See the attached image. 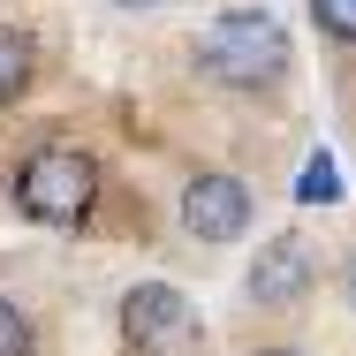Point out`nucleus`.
<instances>
[{"label": "nucleus", "mask_w": 356, "mask_h": 356, "mask_svg": "<svg viewBox=\"0 0 356 356\" xmlns=\"http://www.w3.org/2000/svg\"><path fill=\"white\" fill-rule=\"evenodd\" d=\"M197 61L227 91H266V83L288 76V31H281V15H266V8H227V15H213Z\"/></svg>", "instance_id": "obj_1"}, {"label": "nucleus", "mask_w": 356, "mask_h": 356, "mask_svg": "<svg viewBox=\"0 0 356 356\" xmlns=\"http://www.w3.org/2000/svg\"><path fill=\"white\" fill-rule=\"evenodd\" d=\"M349 303H356V258H349Z\"/></svg>", "instance_id": "obj_10"}, {"label": "nucleus", "mask_w": 356, "mask_h": 356, "mask_svg": "<svg viewBox=\"0 0 356 356\" xmlns=\"http://www.w3.org/2000/svg\"><path fill=\"white\" fill-rule=\"evenodd\" d=\"M190 326V303H182V288H167V281H144L122 296V334L137 341V349H159V341H175Z\"/></svg>", "instance_id": "obj_4"}, {"label": "nucleus", "mask_w": 356, "mask_h": 356, "mask_svg": "<svg viewBox=\"0 0 356 356\" xmlns=\"http://www.w3.org/2000/svg\"><path fill=\"white\" fill-rule=\"evenodd\" d=\"M122 8H159V0H122Z\"/></svg>", "instance_id": "obj_11"}, {"label": "nucleus", "mask_w": 356, "mask_h": 356, "mask_svg": "<svg viewBox=\"0 0 356 356\" xmlns=\"http://www.w3.org/2000/svg\"><path fill=\"white\" fill-rule=\"evenodd\" d=\"M311 23H318L326 38L356 46V0H311Z\"/></svg>", "instance_id": "obj_8"}, {"label": "nucleus", "mask_w": 356, "mask_h": 356, "mask_svg": "<svg viewBox=\"0 0 356 356\" xmlns=\"http://www.w3.org/2000/svg\"><path fill=\"white\" fill-rule=\"evenodd\" d=\"M182 227L197 243H235L250 227V190L235 175H190L182 182Z\"/></svg>", "instance_id": "obj_3"}, {"label": "nucleus", "mask_w": 356, "mask_h": 356, "mask_svg": "<svg viewBox=\"0 0 356 356\" xmlns=\"http://www.w3.org/2000/svg\"><path fill=\"white\" fill-rule=\"evenodd\" d=\"M99 197V159L76 152V144H46L15 167V213L38 220V227H76Z\"/></svg>", "instance_id": "obj_2"}, {"label": "nucleus", "mask_w": 356, "mask_h": 356, "mask_svg": "<svg viewBox=\"0 0 356 356\" xmlns=\"http://www.w3.org/2000/svg\"><path fill=\"white\" fill-rule=\"evenodd\" d=\"M23 83H31V31L0 23V106L23 99Z\"/></svg>", "instance_id": "obj_6"}, {"label": "nucleus", "mask_w": 356, "mask_h": 356, "mask_svg": "<svg viewBox=\"0 0 356 356\" xmlns=\"http://www.w3.org/2000/svg\"><path fill=\"white\" fill-rule=\"evenodd\" d=\"M296 197H303V205H334V197H341L334 152H311V159H303V175H296Z\"/></svg>", "instance_id": "obj_7"}, {"label": "nucleus", "mask_w": 356, "mask_h": 356, "mask_svg": "<svg viewBox=\"0 0 356 356\" xmlns=\"http://www.w3.org/2000/svg\"><path fill=\"white\" fill-rule=\"evenodd\" d=\"M303 288H311V258H303V243H296V235H273V243L258 250V266H250V303L288 311V303H303Z\"/></svg>", "instance_id": "obj_5"}, {"label": "nucleus", "mask_w": 356, "mask_h": 356, "mask_svg": "<svg viewBox=\"0 0 356 356\" xmlns=\"http://www.w3.org/2000/svg\"><path fill=\"white\" fill-rule=\"evenodd\" d=\"M266 356H296V349H266Z\"/></svg>", "instance_id": "obj_12"}, {"label": "nucleus", "mask_w": 356, "mask_h": 356, "mask_svg": "<svg viewBox=\"0 0 356 356\" xmlns=\"http://www.w3.org/2000/svg\"><path fill=\"white\" fill-rule=\"evenodd\" d=\"M0 356H31V318L0 296Z\"/></svg>", "instance_id": "obj_9"}]
</instances>
